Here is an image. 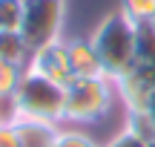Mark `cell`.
Masks as SVG:
<instances>
[{"label":"cell","instance_id":"4fadbf2b","mask_svg":"<svg viewBox=\"0 0 155 147\" xmlns=\"http://www.w3.org/2000/svg\"><path fill=\"white\" fill-rule=\"evenodd\" d=\"M26 0H0V32H20Z\"/></svg>","mask_w":155,"mask_h":147},{"label":"cell","instance_id":"3957f363","mask_svg":"<svg viewBox=\"0 0 155 147\" xmlns=\"http://www.w3.org/2000/svg\"><path fill=\"white\" fill-rule=\"evenodd\" d=\"M63 101H66V87L55 84L32 69L23 72V81L15 92V104L20 115L52 121V124H63Z\"/></svg>","mask_w":155,"mask_h":147},{"label":"cell","instance_id":"7c38bea8","mask_svg":"<svg viewBox=\"0 0 155 147\" xmlns=\"http://www.w3.org/2000/svg\"><path fill=\"white\" fill-rule=\"evenodd\" d=\"M118 9H121L132 23L147 26V23L155 17V0H118Z\"/></svg>","mask_w":155,"mask_h":147},{"label":"cell","instance_id":"8992f818","mask_svg":"<svg viewBox=\"0 0 155 147\" xmlns=\"http://www.w3.org/2000/svg\"><path fill=\"white\" fill-rule=\"evenodd\" d=\"M26 69L43 75V78L55 81V84L66 87L72 81V67H69V49H66V38L55 40L49 46H40L29 55L26 61Z\"/></svg>","mask_w":155,"mask_h":147},{"label":"cell","instance_id":"6da1fadb","mask_svg":"<svg viewBox=\"0 0 155 147\" xmlns=\"http://www.w3.org/2000/svg\"><path fill=\"white\" fill-rule=\"evenodd\" d=\"M138 23H132L121 9L104 15V20L92 29L95 52L101 58V69L109 81H118L135 61H138Z\"/></svg>","mask_w":155,"mask_h":147},{"label":"cell","instance_id":"d6986e66","mask_svg":"<svg viewBox=\"0 0 155 147\" xmlns=\"http://www.w3.org/2000/svg\"><path fill=\"white\" fill-rule=\"evenodd\" d=\"M147 26H150V29H152V32H155V17H152V20H150V23H147Z\"/></svg>","mask_w":155,"mask_h":147},{"label":"cell","instance_id":"7a4b0ae2","mask_svg":"<svg viewBox=\"0 0 155 147\" xmlns=\"http://www.w3.org/2000/svg\"><path fill=\"white\" fill-rule=\"evenodd\" d=\"M118 98L115 81L106 75L95 78H72L66 84V101H63V124H95L112 110Z\"/></svg>","mask_w":155,"mask_h":147},{"label":"cell","instance_id":"5b68a950","mask_svg":"<svg viewBox=\"0 0 155 147\" xmlns=\"http://www.w3.org/2000/svg\"><path fill=\"white\" fill-rule=\"evenodd\" d=\"M118 101L127 110H150V101L155 98V58H138L121 78L115 81Z\"/></svg>","mask_w":155,"mask_h":147},{"label":"cell","instance_id":"e0dca14e","mask_svg":"<svg viewBox=\"0 0 155 147\" xmlns=\"http://www.w3.org/2000/svg\"><path fill=\"white\" fill-rule=\"evenodd\" d=\"M0 147H20V138H17L15 124H3L0 127Z\"/></svg>","mask_w":155,"mask_h":147},{"label":"cell","instance_id":"5bb4252c","mask_svg":"<svg viewBox=\"0 0 155 147\" xmlns=\"http://www.w3.org/2000/svg\"><path fill=\"white\" fill-rule=\"evenodd\" d=\"M55 147H98V144H95V138L89 136V133H83V130L61 127V133H58V138H55Z\"/></svg>","mask_w":155,"mask_h":147},{"label":"cell","instance_id":"277c9868","mask_svg":"<svg viewBox=\"0 0 155 147\" xmlns=\"http://www.w3.org/2000/svg\"><path fill=\"white\" fill-rule=\"evenodd\" d=\"M63 26H66V0H26L20 38L29 52L61 40Z\"/></svg>","mask_w":155,"mask_h":147},{"label":"cell","instance_id":"ffe728a7","mask_svg":"<svg viewBox=\"0 0 155 147\" xmlns=\"http://www.w3.org/2000/svg\"><path fill=\"white\" fill-rule=\"evenodd\" d=\"M0 127H3V124H0Z\"/></svg>","mask_w":155,"mask_h":147},{"label":"cell","instance_id":"9a60e30c","mask_svg":"<svg viewBox=\"0 0 155 147\" xmlns=\"http://www.w3.org/2000/svg\"><path fill=\"white\" fill-rule=\"evenodd\" d=\"M104 147H155V144L144 142L141 136H135V133H129V130H121L115 138H109Z\"/></svg>","mask_w":155,"mask_h":147},{"label":"cell","instance_id":"8fae6325","mask_svg":"<svg viewBox=\"0 0 155 147\" xmlns=\"http://www.w3.org/2000/svg\"><path fill=\"white\" fill-rule=\"evenodd\" d=\"M26 67L23 63H12V61H0V98H15L17 87L23 81Z\"/></svg>","mask_w":155,"mask_h":147},{"label":"cell","instance_id":"2e32d148","mask_svg":"<svg viewBox=\"0 0 155 147\" xmlns=\"http://www.w3.org/2000/svg\"><path fill=\"white\" fill-rule=\"evenodd\" d=\"M17 104H15V98H0V124H15V118H17Z\"/></svg>","mask_w":155,"mask_h":147},{"label":"cell","instance_id":"ba28073f","mask_svg":"<svg viewBox=\"0 0 155 147\" xmlns=\"http://www.w3.org/2000/svg\"><path fill=\"white\" fill-rule=\"evenodd\" d=\"M63 124H52V121H38V118H26L17 115L15 118V130L20 138V147H55V138L61 133Z\"/></svg>","mask_w":155,"mask_h":147},{"label":"cell","instance_id":"52a82bcc","mask_svg":"<svg viewBox=\"0 0 155 147\" xmlns=\"http://www.w3.org/2000/svg\"><path fill=\"white\" fill-rule=\"evenodd\" d=\"M66 49H69L72 78H95V75H104L101 58H98V52H95L89 38H66Z\"/></svg>","mask_w":155,"mask_h":147},{"label":"cell","instance_id":"ac0fdd59","mask_svg":"<svg viewBox=\"0 0 155 147\" xmlns=\"http://www.w3.org/2000/svg\"><path fill=\"white\" fill-rule=\"evenodd\" d=\"M150 115H152V121H155V98L150 101Z\"/></svg>","mask_w":155,"mask_h":147},{"label":"cell","instance_id":"9c48e42d","mask_svg":"<svg viewBox=\"0 0 155 147\" xmlns=\"http://www.w3.org/2000/svg\"><path fill=\"white\" fill-rule=\"evenodd\" d=\"M29 55L32 52L26 49L20 32H0V61H12V63H23L26 67Z\"/></svg>","mask_w":155,"mask_h":147},{"label":"cell","instance_id":"30bf717a","mask_svg":"<svg viewBox=\"0 0 155 147\" xmlns=\"http://www.w3.org/2000/svg\"><path fill=\"white\" fill-rule=\"evenodd\" d=\"M124 130L141 136L144 142L155 144V121L150 115V110H127V127Z\"/></svg>","mask_w":155,"mask_h":147}]
</instances>
